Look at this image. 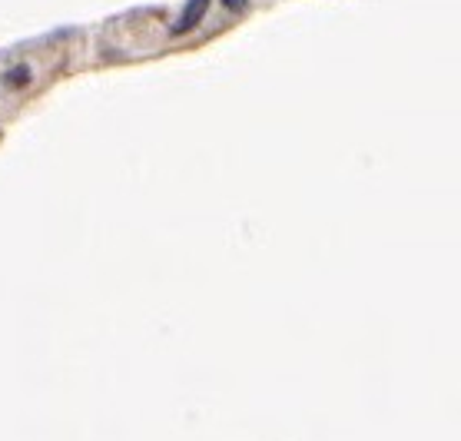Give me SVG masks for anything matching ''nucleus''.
Segmentation results:
<instances>
[{
    "instance_id": "f257e3e1",
    "label": "nucleus",
    "mask_w": 461,
    "mask_h": 441,
    "mask_svg": "<svg viewBox=\"0 0 461 441\" xmlns=\"http://www.w3.org/2000/svg\"><path fill=\"white\" fill-rule=\"evenodd\" d=\"M74 50V33H50L0 53V113L14 110L27 96L50 84Z\"/></svg>"
}]
</instances>
